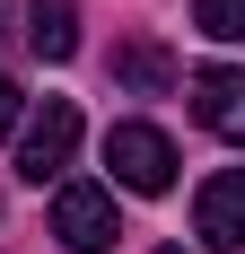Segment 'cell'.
<instances>
[{
  "instance_id": "6da1fadb",
  "label": "cell",
  "mask_w": 245,
  "mask_h": 254,
  "mask_svg": "<svg viewBox=\"0 0 245 254\" xmlns=\"http://www.w3.org/2000/svg\"><path fill=\"white\" fill-rule=\"evenodd\" d=\"M70 149H79V105H70V97H44V105L18 123V176H26V184H61Z\"/></svg>"
},
{
  "instance_id": "7a4b0ae2",
  "label": "cell",
  "mask_w": 245,
  "mask_h": 254,
  "mask_svg": "<svg viewBox=\"0 0 245 254\" xmlns=\"http://www.w3.org/2000/svg\"><path fill=\"white\" fill-rule=\"evenodd\" d=\"M105 167H114L122 193H167L175 184V140L158 123H114L105 131Z\"/></svg>"
},
{
  "instance_id": "3957f363",
  "label": "cell",
  "mask_w": 245,
  "mask_h": 254,
  "mask_svg": "<svg viewBox=\"0 0 245 254\" xmlns=\"http://www.w3.org/2000/svg\"><path fill=\"white\" fill-rule=\"evenodd\" d=\"M53 237L70 254H105L122 237V219H114V184H61L53 193Z\"/></svg>"
},
{
  "instance_id": "277c9868",
  "label": "cell",
  "mask_w": 245,
  "mask_h": 254,
  "mask_svg": "<svg viewBox=\"0 0 245 254\" xmlns=\"http://www.w3.org/2000/svg\"><path fill=\"white\" fill-rule=\"evenodd\" d=\"M193 237L210 254H245V167H219L193 193Z\"/></svg>"
},
{
  "instance_id": "5b68a950",
  "label": "cell",
  "mask_w": 245,
  "mask_h": 254,
  "mask_svg": "<svg viewBox=\"0 0 245 254\" xmlns=\"http://www.w3.org/2000/svg\"><path fill=\"white\" fill-rule=\"evenodd\" d=\"M193 114H201V131H219V140L245 149V70H228V62L193 70Z\"/></svg>"
},
{
  "instance_id": "8992f818",
  "label": "cell",
  "mask_w": 245,
  "mask_h": 254,
  "mask_svg": "<svg viewBox=\"0 0 245 254\" xmlns=\"http://www.w3.org/2000/svg\"><path fill=\"white\" fill-rule=\"evenodd\" d=\"M26 44L44 62H70L79 53V0H26Z\"/></svg>"
},
{
  "instance_id": "52a82bcc",
  "label": "cell",
  "mask_w": 245,
  "mask_h": 254,
  "mask_svg": "<svg viewBox=\"0 0 245 254\" xmlns=\"http://www.w3.org/2000/svg\"><path fill=\"white\" fill-rule=\"evenodd\" d=\"M114 79L140 88V97H158V88H175V53L149 44V35H131V44H114Z\"/></svg>"
},
{
  "instance_id": "ba28073f",
  "label": "cell",
  "mask_w": 245,
  "mask_h": 254,
  "mask_svg": "<svg viewBox=\"0 0 245 254\" xmlns=\"http://www.w3.org/2000/svg\"><path fill=\"white\" fill-rule=\"evenodd\" d=\"M193 26L210 44H245V0H193Z\"/></svg>"
},
{
  "instance_id": "9c48e42d",
  "label": "cell",
  "mask_w": 245,
  "mask_h": 254,
  "mask_svg": "<svg viewBox=\"0 0 245 254\" xmlns=\"http://www.w3.org/2000/svg\"><path fill=\"white\" fill-rule=\"evenodd\" d=\"M18 123H26V88L0 79V140H18Z\"/></svg>"
}]
</instances>
